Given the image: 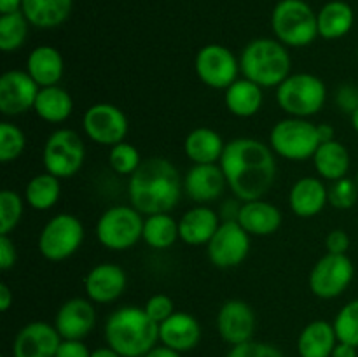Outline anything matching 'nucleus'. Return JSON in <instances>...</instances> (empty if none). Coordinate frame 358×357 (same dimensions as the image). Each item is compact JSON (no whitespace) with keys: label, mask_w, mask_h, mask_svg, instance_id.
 Wrapping results in <instances>:
<instances>
[{"label":"nucleus","mask_w":358,"mask_h":357,"mask_svg":"<svg viewBox=\"0 0 358 357\" xmlns=\"http://www.w3.org/2000/svg\"><path fill=\"white\" fill-rule=\"evenodd\" d=\"M143 310L156 324H161V322H164L168 317L175 314V304L173 300L166 296V294H154V296L147 300Z\"/></svg>","instance_id":"42"},{"label":"nucleus","mask_w":358,"mask_h":357,"mask_svg":"<svg viewBox=\"0 0 358 357\" xmlns=\"http://www.w3.org/2000/svg\"><path fill=\"white\" fill-rule=\"evenodd\" d=\"M355 181H357V186H358V170H357V175H355Z\"/></svg>","instance_id":"54"},{"label":"nucleus","mask_w":358,"mask_h":357,"mask_svg":"<svg viewBox=\"0 0 358 357\" xmlns=\"http://www.w3.org/2000/svg\"><path fill=\"white\" fill-rule=\"evenodd\" d=\"M145 357H182L180 352L177 350H171L164 345H156Z\"/></svg>","instance_id":"50"},{"label":"nucleus","mask_w":358,"mask_h":357,"mask_svg":"<svg viewBox=\"0 0 358 357\" xmlns=\"http://www.w3.org/2000/svg\"><path fill=\"white\" fill-rule=\"evenodd\" d=\"M336 104L345 114H352L358 108V86L355 84H341L336 91Z\"/></svg>","instance_id":"43"},{"label":"nucleus","mask_w":358,"mask_h":357,"mask_svg":"<svg viewBox=\"0 0 358 357\" xmlns=\"http://www.w3.org/2000/svg\"><path fill=\"white\" fill-rule=\"evenodd\" d=\"M224 149H226V142L222 135L208 126L194 128L184 140L185 156L194 164L219 163Z\"/></svg>","instance_id":"26"},{"label":"nucleus","mask_w":358,"mask_h":357,"mask_svg":"<svg viewBox=\"0 0 358 357\" xmlns=\"http://www.w3.org/2000/svg\"><path fill=\"white\" fill-rule=\"evenodd\" d=\"M201 340V326L194 315L187 312H175L159 324L161 345L184 354L196 349Z\"/></svg>","instance_id":"21"},{"label":"nucleus","mask_w":358,"mask_h":357,"mask_svg":"<svg viewBox=\"0 0 358 357\" xmlns=\"http://www.w3.org/2000/svg\"><path fill=\"white\" fill-rule=\"evenodd\" d=\"M332 326H334L338 342L348 343L358 349V298L346 303L338 312Z\"/></svg>","instance_id":"38"},{"label":"nucleus","mask_w":358,"mask_h":357,"mask_svg":"<svg viewBox=\"0 0 358 357\" xmlns=\"http://www.w3.org/2000/svg\"><path fill=\"white\" fill-rule=\"evenodd\" d=\"M282 212L271 202L264 198L241 202L236 220L250 237H269L282 226Z\"/></svg>","instance_id":"22"},{"label":"nucleus","mask_w":358,"mask_h":357,"mask_svg":"<svg viewBox=\"0 0 358 357\" xmlns=\"http://www.w3.org/2000/svg\"><path fill=\"white\" fill-rule=\"evenodd\" d=\"M224 104L227 111L236 118H252L261 111L264 94L259 84L248 79H236L224 93Z\"/></svg>","instance_id":"29"},{"label":"nucleus","mask_w":358,"mask_h":357,"mask_svg":"<svg viewBox=\"0 0 358 357\" xmlns=\"http://www.w3.org/2000/svg\"><path fill=\"white\" fill-rule=\"evenodd\" d=\"M358 200V186L355 178L343 177L332 182L329 188V203L338 210H348L355 206Z\"/></svg>","instance_id":"40"},{"label":"nucleus","mask_w":358,"mask_h":357,"mask_svg":"<svg viewBox=\"0 0 358 357\" xmlns=\"http://www.w3.org/2000/svg\"><path fill=\"white\" fill-rule=\"evenodd\" d=\"M350 121H352L353 130L358 133V108L355 112H352V114H350Z\"/></svg>","instance_id":"53"},{"label":"nucleus","mask_w":358,"mask_h":357,"mask_svg":"<svg viewBox=\"0 0 358 357\" xmlns=\"http://www.w3.org/2000/svg\"><path fill=\"white\" fill-rule=\"evenodd\" d=\"M128 286V276L121 266L114 262H100L93 266L84 276V289L87 300L96 304H108L117 301Z\"/></svg>","instance_id":"18"},{"label":"nucleus","mask_w":358,"mask_h":357,"mask_svg":"<svg viewBox=\"0 0 358 357\" xmlns=\"http://www.w3.org/2000/svg\"><path fill=\"white\" fill-rule=\"evenodd\" d=\"M143 214L131 205H114L96 223V238L101 247L114 252L129 251L142 240Z\"/></svg>","instance_id":"8"},{"label":"nucleus","mask_w":358,"mask_h":357,"mask_svg":"<svg viewBox=\"0 0 358 357\" xmlns=\"http://www.w3.org/2000/svg\"><path fill=\"white\" fill-rule=\"evenodd\" d=\"M62 340L55 324L30 322L17 331L13 342V357H56Z\"/></svg>","instance_id":"17"},{"label":"nucleus","mask_w":358,"mask_h":357,"mask_svg":"<svg viewBox=\"0 0 358 357\" xmlns=\"http://www.w3.org/2000/svg\"><path fill=\"white\" fill-rule=\"evenodd\" d=\"M17 261V251L9 234H0V270L9 272Z\"/></svg>","instance_id":"44"},{"label":"nucleus","mask_w":358,"mask_h":357,"mask_svg":"<svg viewBox=\"0 0 358 357\" xmlns=\"http://www.w3.org/2000/svg\"><path fill=\"white\" fill-rule=\"evenodd\" d=\"M355 276V266L348 254H325L318 259L308 276L310 290L320 300L339 298Z\"/></svg>","instance_id":"11"},{"label":"nucleus","mask_w":358,"mask_h":357,"mask_svg":"<svg viewBox=\"0 0 358 357\" xmlns=\"http://www.w3.org/2000/svg\"><path fill=\"white\" fill-rule=\"evenodd\" d=\"M318 136H320V142H331V140H336V128L329 122H322V125H317Z\"/></svg>","instance_id":"49"},{"label":"nucleus","mask_w":358,"mask_h":357,"mask_svg":"<svg viewBox=\"0 0 358 357\" xmlns=\"http://www.w3.org/2000/svg\"><path fill=\"white\" fill-rule=\"evenodd\" d=\"M329 203V188L320 177H301L289 192V206L297 217L318 216Z\"/></svg>","instance_id":"23"},{"label":"nucleus","mask_w":358,"mask_h":357,"mask_svg":"<svg viewBox=\"0 0 358 357\" xmlns=\"http://www.w3.org/2000/svg\"><path fill=\"white\" fill-rule=\"evenodd\" d=\"M196 76L205 86L226 91L234 83L240 70V59L229 48L220 44H206L196 52Z\"/></svg>","instance_id":"12"},{"label":"nucleus","mask_w":358,"mask_h":357,"mask_svg":"<svg viewBox=\"0 0 358 357\" xmlns=\"http://www.w3.org/2000/svg\"><path fill=\"white\" fill-rule=\"evenodd\" d=\"M142 161L140 150L133 144L126 142V140L112 146L110 153H108V164L119 175H129L131 177L136 168L142 164Z\"/></svg>","instance_id":"39"},{"label":"nucleus","mask_w":358,"mask_h":357,"mask_svg":"<svg viewBox=\"0 0 358 357\" xmlns=\"http://www.w3.org/2000/svg\"><path fill=\"white\" fill-rule=\"evenodd\" d=\"M315 122L304 118H285L269 132V147L276 156L289 161L311 160L320 146Z\"/></svg>","instance_id":"7"},{"label":"nucleus","mask_w":358,"mask_h":357,"mask_svg":"<svg viewBox=\"0 0 358 357\" xmlns=\"http://www.w3.org/2000/svg\"><path fill=\"white\" fill-rule=\"evenodd\" d=\"M27 72L41 88L58 86L65 72L62 52L52 46H37L27 58Z\"/></svg>","instance_id":"25"},{"label":"nucleus","mask_w":358,"mask_h":357,"mask_svg":"<svg viewBox=\"0 0 358 357\" xmlns=\"http://www.w3.org/2000/svg\"><path fill=\"white\" fill-rule=\"evenodd\" d=\"M73 0H23L21 13L37 28H56L72 13Z\"/></svg>","instance_id":"30"},{"label":"nucleus","mask_w":358,"mask_h":357,"mask_svg":"<svg viewBox=\"0 0 358 357\" xmlns=\"http://www.w3.org/2000/svg\"><path fill=\"white\" fill-rule=\"evenodd\" d=\"M331 357H358L357 346L348 345V343L338 342L336 349L332 350V356Z\"/></svg>","instance_id":"48"},{"label":"nucleus","mask_w":358,"mask_h":357,"mask_svg":"<svg viewBox=\"0 0 358 357\" xmlns=\"http://www.w3.org/2000/svg\"><path fill=\"white\" fill-rule=\"evenodd\" d=\"M28 20L21 10L0 14V49L13 52L24 44L28 35Z\"/></svg>","instance_id":"35"},{"label":"nucleus","mask_w":358,"mask_h":357,"mask_svg":"<svg viewBox=\"0 0 358 357\" xmlns=\"http://www.w3.org/2000/svg\"><path fill=\"white\" fill-rule=\"evenodd\" d=\"M21 4H23V0H0V14L21 10Z\"/></svg>","instance_id":"51"},{"label":"nucleus","mask_w":358,"mask_h":357,"mask_svg":"<svg viewBox=\"0 0 358 357\" xmlns=\"http://www.w3.org/2000/svg\"><path fill=\"white\" fill-rule=\"evenodd\" d=\"M219 164L226 175L227 188L240 202L264 198L276 178L273 149L250 136L227 142Z\"/></svg>","instance_id":"1"},{"label":"nucleus","mask_w":358,"mask_h":357,"mask_svg":"<svg viewBox=\"0 0 358 357\" xmlns=\"http://www.w3.org/2000/svg\"><path fill=\"white\" fill-rule=\"evenodd\" d=\"M96 326V308L87 298H72L58 308L55 328L63 340H84Z\"/></svg>","instance_id":"19"},{"label":"nucleus","mask_w":358,"mask_h":357,"mask_svg":"<svg viewBox=\"0 0 358 357\" xmlns=\"http://www.w3.org/2000/svg\"><path fill=\"white\" fill-rule=\"evenodd\" d=\"M180 238L178 234V220L170 216V212L145 216L143 220L142 240L154 251H166Z\"/></svg>","instance_id":"33"},{"label":"nucleus","mask_w":358,"mask_h":357,"mask_svg":"<svg viewBox=\"0 0 358 357\" xmlns=\"http://www.w3.org/2000/svg\"><path fill=\"white\" fill-rule=\"evenodd\" d=\"M217 331L231 346L241 345L254 338L255 314L243 300H227L217 314Z\"/></svg>","instance_id":"16"},{"label":"nucleus","mask_w":358,"mask_h":357,"mask_svg":"<svg viewBox=\"0 0 358 357\" xmlns=\"http://www.w3.org/2000/svg\"><path fill=\"white\" fill-rule=\"evenodd\" d=\"M338 345L334 326L327 321H313L304 326L297 338L299 357H331Z\"/></svg>","instance_id":"28"},{"label":"nucleus","mask_w":358,"mask_h":357,"mask_svg":"<svg viewBox=\"0 0 358 357\" xmlns=\"http://www.w3.org/2000/svg\"><path fill=\"white\" fill-rule=\"evenodd\" d=\"M86 146L83 136L70 128H58L48 136L42 149L45 172L58 178H70L84 167Z\"/></svg>","instance_id":"10"},{"label":"nucleus","mask_w":358,"mask_h":357,"mask_svg":"<svg viewBox=\"0 0 358 357\" xmlns=\"http://www.w3.org/2000/svg\"><path fill=\"white\" fill-rule=\"evenodd\" d=\"M91 357H122V356H119V354L115 352V350H112L110 346H100V349L91 352Z\"/></svg>","instance_id":"52"},{"label":"nucleus","mask_w":358,"mask_h":357,"mask_svg":"<svg viewBox=\"0 0 358 357\" xmlns=\"http://www.w3.org/2000/svg\"><path fill=\"white\" fill-rule=\"evenodd\" d=\"M350 234L345 230H332L325 238V247L329 254H346L350 248Z\"/></svg>","instance_id":"45"},{"label":"nucleus","mask_w":358,"mask_h":357,"mask_svg":"<svg viewBox=\"0 0 358 357\" xmlns=\"http://www.w3.org/2000/svg\"><path fill=\"white\" fill-rule=\"evenodd\" d=\"M226 188V175L217 163L194 164L184 177V192L199 205L220 198Z\"/></svg>","instance_id":"20"},{"label":"nucleus","mask_w":358,"mask_h":357,"mask_svg":"<svg viewBox=\"0 0 358 357\" xmlns=\"http://www.w3.org/2000/svg\"><path fill=\"white\" fill-rule=\"evenodd\" d=\"M56 357H91V350L83 340H62Z\"/></svg>","instance_id":"46"},{"label":"nucleus","mask_w":358,"mask_h":357,"mask_svg":"<svg viewBox=\"0 0 358 357\" xmlns=\"http://www.w3.org/2000/svg\"><path fill=\"white\" fill-rule=\"evenodd\" d=\"M62 178L49 172L37 174L28 181L24 188V200L34 210H49L59 202L62 196Z\"/></svg>","instance_id":"34"},{"label":"nucleus","mask_w":358,"mask_h":357,"mask_svg":"<svg viewBox=\"0 0 358 357\" xmlns=\"http://www.w3.org/2000/svg\"><path fill=\"white\" fill-rule=\"evenodd\" d=\"M83 128L87 139L94 144L112 147L126 140L129 121L117 105L101 102L86 108L83 115Z\"/></svg>","instance_id":"14"},{"label":"nucleus","mask_w":358,"mask_h":357,"mask_svg":"<svg viewBox=\"0 0 358 357\" xmlns=\"http://www.w3.org/2000/svg\"><path fill=\"white\" fill-rule=\"evenodd\" d=\"M184 191V178L166 158H147L128 181L129 205L143 216L171 212Z\"/></svg>","instance_id":"2"},{"label":"nucleus","mask_w":358,"mask_h":357,"mask_svg":"<svg viewBox=\"0 0 358 357\" xmlns=\"http://www.w3.org/2000/svg\"><path fill=\"white\" fill-rule=\"evenodd\" d=\"M318 20V37L325 41H338L343 38L353 28L355 14L350 4L343 0H332L325 4L317 14Z\"/></svg>","instance_id":"32"},{"label":"nucleus","mask_w":358,"mask_h":357,"mask_svg":"<svg viewBox=\"0 0 358 357\" xmlns=\"http://www.w3.org/2000/svg\"><path fill=\"white\" fill-rule=\"evenodd\" d=\"M13 303H14L13 290H10V287L7 286L6 282H2L0 284V310L6 314V312L13 307Z\"/></svg>","instance_id":"47"},{"label":"nucleus","mask_w":358,"mask_h":357,"mask_svg":"<svg viewBox=\"0 0 358 357\" xmlns=\"http://www.w3.org/2000/svg\"><path fill=\"white\" fill-rule=\"evenodd\" d=\"M219 214L205 205H198L189 209L178 220V234L184 244L198 247L208 245L215 231L220 226Z\"/></svg>","instance_id":"24"},{"label":"nucleus","mask_w":358,"mask_h":357,"mask_svg":"<svg viewBox=\"0 0 358 357\" xmlns=\"http://www.w3.org/2000/svg\"><path fill=\"white\" fill-rule=\"evenodd\" d=\"M327 100V86L315 74H290L276 88V102L290 118H311L324 108Z\"/></svg>","instance_id":"5"},{"label":"nucleus","mask_w":358,"mask_h":357,"mask_svg":"<svg viewBox=\"0 0 358 357\" xmlns=\"http://www.w3.org/2000/svg\"><path fill=\"white\" fill-rule=\"evenodd\" d=\"M27 149V135L17 125L3 121L0 125V161H16Z\"/></svg>","instance_id":"36"},{"label":"nucleus","mask_w":358,"mask_h":357,"mask_svg":"<svg viewBox=\"0 0 358 357\" xmlns=\"http://www.w3.org/2000/svg\"><path fill=\"white\" fill-rule=\"evenodd\" d=\"M72 111V94L65 88H62L59 84L58 86L41 88L34 105V112L37 114V118L49 122V125H59L70 118Z\"/></svg>","instance_id":"31"},{"label":"nucleus","mask_w":358,"mask_h":357,"mask_svg":"<svg viewBox=\"0 0 358 357\" xmlns=\"http://www.w3.org/2000/svg\"><path fill=\"white\" fill-rule=\"evenodd\" d=\"M290 52L278 38L259 37L248 42L240 55L245 79L264 88H278L290 76Z\"/></svg>","instance_id":"4"},{"label":"nucleus","mask_w":358,"mask_h":357,"mask_svg":"<svg viewBox=\"0 0 358 357\" xmlns=\"http://www.w3.org/2000/svg\"><path fill=\"white\" fill-rule=\"evenodd\" d=\"M226 357H285L280 349L275 345L262 342H250L241 343V345H234L233 349L227 352Z\"/></svg>","instance_id":"41"},{"label":"nucleus","mask_w":358,"mask_h":357,"mask_svg":"<svg viewBox=\"0 0 358 357\" xmlns=\"http://www.w3.org/2000/svg\"><path fill=\"white\" fill-rule=\"evenodd\" d=\"M41 86L27 70H7L0 77V112L3 115H21L34 111Z\"/></svg>","instance_id":"15"},{"label":"nucleus","mask_w":358,"mask_h":357,"mask_svg":"<svg viewBox=\"0 0 358 357\" xmlns=\"http://www.w3.org/2000/svg\"><path fill=\"white\" fill-rule=\"evenodd\" d=\"M107 346L122 357H145L159 342V324L143 308L122 307L112 312L103 328Z\"/></svg>","instance_id":"3"},{"label":"nucleus","mask_w":358,"mask_h":357,"mask_svg":"<svg viewBox=\"0 0 358 357\" xmlns=\"http://www.w3.org/2000/svg\"><path fill=\"white\" fill-rule=\"evenodd\" d=\"M357 63H358V49H357Z\"/></svg>","instance_id":"55"},{"label":"nucleus","mask_w":358,"mask_h":357,"mask_svg":"<svg viewBox=\"0 0 358 357\" xmlns=\"http://www.w3.org/2000/svg\"><path fill=\"white\" fill-rule=\"evenodd\" d=\"M275 37L289 48H306L318 37V20L304 0H280L271 14Z\"/></svg>","instance_id":"6"},{"label":"nucleus","mask_w":358,"mask_h":357,"mask_svg":"<svg viewBox=\"0 0 358 357\" xmlns=\"http://www.w3.org/2000/svg\"><path fill=\"white\" fill-rule=\"evenodd\" d=\"M24 202L20 192L3 189L0 192V234H10L23 217Z\"/></svg>","instance_id":"37"},{"label":"nucleus","mask_w":358,"mask_h":357,"mask_svg":"<svg viewBox=\"0 0 358 357\" xmlns=\"http://www.w3.org/2000/svg\"><path fill=\"white\" fill-rule=\"evenodd\" d=\"M206 254L217 268H236L250 254V234L238 220H222L206 245Z\"/></svg>","instance_id":"13"},{"label":"nucleus","mask_w":358,"mask_h":357,"mask_svg":"<svg viewBox=\"0 0 358 357\" xmlns=\"http://www.w3.org/2000/svg\"><path fill=\"white\" fill-rule=\"evenodd\" d=\"M84 241V226L72 214H56L44 224L38 233L37 247L42 258L62 262L72 258Z\"/></svg>","instance_id":"9"},{"label":"nucleus","mask_w":358,"mask_h":357,"mask_svg":"<svg viewBox=\"0 0 358 357\" xmlns=\"http://www.w3.org/2000/svg\"><path fill=\"white\" fill-rule=\"evenodd\" d=\"M311 160H313L315 170L320 178L334 182L343 177H348L352 156L345 144H341L339 140L320 144Z\"/></svg>","instance_id":"27"},{"label":"nucleus","mask_w":358,"mask_h":357,"mask_svg":"<svg viewBox=\"0 0 358 357\" xmlns=\"http://www.w3.org/2000/svg\"><path fill=\"white\" fill-rule=\"evenodd\" d=\"M2 357H6V356H2Z\"/></svg>","instance_id":"56"}]
</instances>
